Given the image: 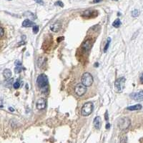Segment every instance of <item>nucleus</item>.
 I'll use <instances>...</instances> for the list:
<instances>
[{
  "label": "nucleus",
  "mask_w": 143,
  "mask_h": 143,
  "mask_svg": "<svg viewBox=\"0 0 143 143\" xmlns=\"http://www.w3.org/2000/svg\"><path fill=\"white\" fill-rule=\"evenodd\" d=\"M35 25V23L33 21H30L29 19H25L22 22V26L24 27H30Z\"/></svg>",
  "instance_id": "12"
},
{
  "label": "nucleus",
  "mask_w": 143,
  "mask_h": 143,
  "mask_svg": "<svg viewBox=\"0 0 143 143\" xmlns=\"http://www.w3.org/2000/svg\"><path fill=\"white\" fill-rule=\"evenodd\" d=\"M47 106V101L44 98H40L37 100L36 103V109H38L39 110H42L45 109V107Z\"/></svg>",
  "instance_id": "7"
},
{
  "label": "nucleus",
  "mask_w": 143,
  "mask_h": 143,
  "mask_svg": "<svg viewBox=\"0 0 143 143\" xmlns=\"http://www.w3.org/2000/svg\"><path fill=\"white\" fill-rule=\"evenodd\" d=\"M54 5H56V6H59V7H64V4H63L61 1H57V2L54 3Z\"/></svg>",
  "instance_id": "21"
},
{
  "label": "nucleus",
  "mask_w": 143,
  "mask_h": 143,
  "mask_svg": "<svg viewBox=\"0 0 143 143\" xmlns=\"http://www.w3.org/2000/svg\"><path fill=\"white\" fill-rule=\"evenodd\" d=\"M140 14V12L138 9H135L132 12V16L133 17H137Z\"/></svg>",
  "instance_id": "17"
},
{
  "label": "nucleus",
  "mask_w": 143,
  "mask_h": 143,
  "mask_svg": "<svg viewBox=\"0 0 143 143\" xmlns=\"http://www.w3.org/2000/svg\"><path fill=\"white\" fill-rule=\"evenodd\" d=\"M129 97L132 100L136 101H142L143 100V90L138 92H133L129 94Z\"/></svg>",
  "instance_id": "8"
},
{
  "label": "nucleus",
  "mask_w": 143,
  "mask_h": 143,
  "mask_svg": "<svg viewBox=\"0 0 143 143\" xmlns=\"http://www.w3.org/2000/svg\"><path fill=\"white\" fill-rule=\"evenodd\" d=\"M9 109L10 111H12V112H14V109L12 108V107H9Z\"/></svg>",
  "instance_id": "30"
},
{
  "label": "nucleus",
  "mask_w": 143,
  "mask_h": 143,
  "mask_svg": "<svg viewBox=\"0 0 143 143\" xmlns=\"http://www.w3.org/2000/svg\"><path fill=\"white\" fill-rule=\"evenodd\" d=\"M94 66H96V67H98V64L97 63V64H94Z\"/></svg>",
  "instance_id": "32"
},
{
  "label": "nucleus",
  "mask_w": 143,
  "mask_h": 143,
  "mask_svg": "<svg viewBox=\"0 0 143 143\" xmlns=\"http://www.w3.org/2000/svg\"><path fill=\"white\" fill-rule=\"evenodd\" d=\"M32 30H33V32L35 34H36L39 32V27L36 26V25H34L33 26V28H32Z\"/></svg>",
  "instance_id": "20"
},
{
  "label": "nucleus",
  "mask_w": 143,
  "mask_h": 143,
  "mask_svg": "<svg viewBox=\"0 0 143 143\" xmlns=\"http://www.w3.org/2000/svg\"><path fill=\"white\" fill-rule=\"evenodd\" d=\"M13 87H14V89H18V88H19V87H20V83H19V82H16L15 83H14V85H13Z\"/></svg>",
  "instance_id": "22"
},
{
  "label": "nucleus",
  "mask_w": 143,
  "mask_h": 143,
  "mask_svg": "<svg viewBox=\"0 0 143 143\" xmlns=\"http://www.w3.org/2000/svg\"><path fill=\"white\" fill-rule=\"evenodd\" d=\"M36 3H38V4H44V1H43V0H35Z\"/></svg>",
  "instance_id": "24"
},
{
  "label": "nucleus",
  "mask_w": 143,
  "mask_h": 143,
  "mask_svg": "<svg viewBox=\"0 0 143 143\" xmlns=\"http://www.w3.org/2000/svg\"><path fill=\"white\" fill-rule=\"evenodd\" d=\"M131 121L127 117H122L118 122V126L120 129H126L130 126Z\"/></svg>",
  "instance_id": "5"
},
{
  "label": "nucleus",
  "mask_w": 143,
  "mask_h": 143,
  "mask_svg": "<svg viewBox=\"0 0 143 143\" xmlns=\"http://www.w3.org/2000/svg\"><path fill=\"white\" fill-rule=\"evenodd\" d=\"M15 64H16L17 66H21V62H19V60H17V61H15Z\"/></svg>",
  "instance_id": "25"
},
{
  "label": "nucleus",
  "mask_w": 143,
  "mask_h": 143,
  "mask_svg": "<svg viewBox=\"0 0 143 143\" xmlns=\"http://www.w3.org/2000/svg\"><path fill=\"white\" fill-rule=\"evenodd\" d=\"M22 70V68H21L20 66H17L16 67H15V69H14V72H15V73H17V74H18V73H20Z\"/></svg>",
  "instance_id": "19"
},
{
  "label": "nucleus",
  "mask_w": 143,
  "mask_h": 143,
  "mask_svg": "<svg viewBox=\"0 0 143 143\" xmlns=\"http://www.w3.org/2000/svg\"><path fill=\"white\" fill-rule=\"evenodd\" d=\"M121 25V21L119 19H117L116 20H114V21L112 23V26L116 27V28H118L120 27Z\"/></svg>",
  "instance_id": "15"
},
{
  "label": "nucleus",
  "mask_w": 143,
  "mask_h": 143,
  "mask_svg": "<svg viewBox=\"0 0 143 143\" xmlns=\"http://www.w3.org/2000/svg\"><path fill=\"white\" fill-rule=\"evenodd\" d=\"M114 1H117V0H114Z\"/></svg>",
  "instance_id": "33"
},
{
  "label": "nucleus",
  "mask_w": 143,
  "mask_h": 143,
  "mask_svg": "<svg viewBox=\"0 0 143 143\" xmlns=\"http://www.w3.org/2000/svg\"><path fill=\"white\" fill-rule=\"evenodd\" d=\"M4 35V29L2 27H0V37L3 36Z\"/></svg>",
  "instance_id": "23"
},
{
  "label": "nucleus",
  "mask_w": 143,
  "mask_h": 143,
  "mask_svg": "<svg viewBox=\"0 0 143 143\" xmlns=\"http://www.w3.org/2000/svg\"><path fill=\"white\" fill-rule=\"evenodd\" d=\"M101 125H102V122H101V117L97 116L94 118V127L97 129H100L101 127Z\"/></svg>",
  "instance_id": "10"
},
{
  "label": "nucleus",
  "mask_w": 143,
  "mask_h": 143,
  "mask_svg": "<svg viewBox=\"0 0 143 143\" xmlns=\"http://www.w3.org/2000/svg\"><path fill=\"white\" fill-rule=\"evenodd\" d=\"M82 83L86 87H90L93 83V77L90 73L85 72L82 76Z\"/></svg>",
  "instance_id": "2"
},
{
  "label": "nucleus",
  "mask_w": 143,
  "mask_h": 143,
  "mask_svg": "<svg viewBox=\"0 0 143 143\" xmlns=\"http://www.w3.org/2000/svg\"><path fill=\"white\" fill-rule=\"evenodd\" d=\"M3 75H4V78L6 79H8L12 77V72L9 69H6V70H4V71L3 72Z\"/></svg>",
  "instance_id": "13"
},
{
  "label": "nucleus",
  "mask_w": 143,
  "mask_h": 143,
  "mask_svg": "<svg viewBox=\"0 0 143 143\" xmlns=\"http://www.w3.org/2000/svg\"><path fill=\"white\" fill-rule=\"evenodd\" d=\"M93 108H94L93 103H92V102H87V103H85L83 105L82 108V111H81L82 115H83V116H89V114L92 112Z\"/></svg>",
  "instance_id": "3"
},
{
  "label": "nucleus",
  "mask_w": 143,
  "mask_h": 143,
  "mask_svg": "<svg viewBox=\"0 0 143 143\" xmlns=\"http://www.w3.org/2000/svg\"><path fill=\"white\" fill-rule=\"evenodd\" d=\"M92 11H91V10H87V11H85L84 12V16L89 17H90L92 15Z\"/></svg>",
  "instance_id": "18"
},
{
  "label": "nucleus",
  "mask_w": 143,
  "mask_h": 143,
  "mask_svg": "<svg viewBox=\"0 0 143 143\" xmlns=\"http://www.w3.org/2000/svg\"><path fill=\"white\" fill-rule=\"evenodd\" d=\"M61 27H62V24L59 21H56L54 23H53L51 27H50V29L52 32H57L60 29H61Z\"/></svg>",
  "instance_id": "9"
},
{
  "label": "nucleus",
  "mask_w": 143,
  "mask_h": 143,
  "mask_svg": "<svg viewBox=\"0 0 143 143\" xmlns=\"http://www.w3.org/2000/svg\"><path fill=\"white\" fill-rule=\"evenodd\" d=\"M111 42V38L110 37H108L107 38V43H106V44H105V48H104V52H107V50H108V48H109V44Z\"/></svg>",
  "instance_id": "16"
},
{
  "label": "nucleus",
  "mask_w": 143,
  "mask_h": 143,
  "mask_svg": "<svg viewBox=\"0 0 143 143\" xmlns=\"http://www.w3.org/2000/svg\"><path fill=\"white\" fill-rule=\"evenodd\" d=\"M74 92L77 94V95L81 97V96L84 95L87 92V87L84 85L82 83V84H78V85L75 86Z\"/></svg>",
  "instance_id": "6"
},
{
  "label": "nucleus",
  "mask_w": 143,
  "mask_h": 143,
  "mask_svg": "<svg viewBox=\"0 0 143 143\" xmlns=\"http://www.w3.org/2000/svg\"><path fill=\"white\" fill-rule=\"evenodd\" d=\"M92 42H91V40L88 39V40L85 41V43L83 44L82 47H83V49H84L85 51H86V52H88L89 50H90V48H91V47H92Z\"/></svg>",
  "instance_id": "11"
},
{
  "label": "nucleus",
  "mask_w": 143,
  "mask_h": 143,
  "mask_svg": "<svg viewBox=\"0 0 143 143\" xmlns=\"http://www.w3.org/2000/svg\"><path fill=\"white\" fill-rule=\"evenodd\" d=\"M9 1H11V0H9Z\"/></svg>",
  "instance_id": "34"
},
{
  "label": "nucleus",
  "mask_w": 143,
  "mask_h": 143,
  "mask_svg": "<svg viewBox=\"0 0 143 143\" xmlns=\"http://www.w3.org/2000/svg\"><path fill=\"white\" fill-rule=\"evenodd\" d=\"M140 82L143 84V73L141 74V75H140Z\"/></svg>",
  "instance_id": "27"
},
{
  "label": "nucleus",
  "mask_w": 143,
  "mask_h": 143,
  "mask_svg": "<svg viewBox=\"0 0 143 143\" xmlns=\"http://www.w3.org/2000/svg\"><path fill=\"white\" fill-rule=\"evenodd\" d=\"M37 85L39 87V89L42 91V92L48 90V85H49V80L48 77L46 74H41L38 76L36 79Z\"/></svg>",
  "instance_id": "1"
},
{
  "label": "nucleus",
  "mask_w": 143,
  "mask_h": 143,
  "mask_svg": "<svg viewBox=\"0 0 143 143\" xmlns=\"http://www.w3.org/2000/svg\"><path fill=\"white\" fill-rule=\"evenodd\" d=\"M109 127H110V125L108 123L107 125H106V129H109Z\"/></svg>",
  "instance_id": "29"
},
{
  "label": "nucleus",
  "mask_w": 143,
  "mask_h": 143,
  "mask_svg": "<svg viewBox=\"0 0 143 143\" xmlns=\"http://www.w3.org/2000/svg\"><path fill=\"white\" fill-rule=\"evenodd\" d=\"M25 44V42H20L18 44V45H20V44Z\"/></svg>",
  "instance_id": "31"
},
{
  "label": "nucleus",
  "mask_w": 143,
  "mask_h": 143,
  "mask_svg": "<svg viewBox=\"0 0 143 143\" xmlns=\"http://www.w3.org/2000/svg\"><path fill=\"white\" fill-rule=\"evenodd\" d=\"M105 120H106V121H108V120H109V117H108V112H107V111L105 112Z\"/></svg>",
  "instance_id": "26"
},
{
  "label": "nucleus",
  "mask_w": 143,
  "mask_h": 143,
  "mask_svg": "<svg viewBox=\"0 0 143 143\" xmlns=\"http://www.w3.org/2000/svg\"><path fill=\"white\" fill-rule=\"evenodd\" d=\"M125 77H120L118 78L114 83V86L116 88V90L117 92H122L125 88Z\"/></svg>",
  "instance_id": "4"
},
{
  "label": "nucleus",
  "mask_w": 143,
  "mask_h": 143,
  "mask_svg": "<svg viewBox=\"0 0 143 143\" xmlns=\"http://www.w3.org/2000/svg\"><path fill=\"white\" fill-rule=\"evenodd\" d=\"M143 108L142 105L138 104V105H134V106H130V107H128L127 109L128 110H131V111H134V110H140Z\"/></svg>",
  "instance_id": "14"
},
{
  "label": "nucleus",
  "mask_w": 143,
  "mask_h": 143,
  "mask_svg": "<svg viewBox=\"0 0 143 143\" xmlns=\"http://www.w3.org/2000/svg\"><path fill=\"white\" fill-rule=\"evenodd\" d=\"M101 1H102V0H94L93 2H94V3H98V2H100Z\"/></svg>",
  "instance_id": "28"
}]
</instances>
